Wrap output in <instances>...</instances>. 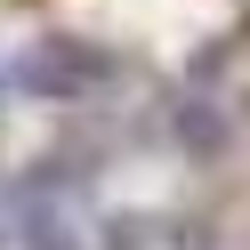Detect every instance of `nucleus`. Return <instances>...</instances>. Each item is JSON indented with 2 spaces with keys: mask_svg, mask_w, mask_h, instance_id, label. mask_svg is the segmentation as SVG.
<instances>
[{
  "mask_svg": "<svg viewBox=\"0 0 250 250\" xmlns=\"http://www.w3.org/2000/svg\"><path fill=\"white\" fill-rule=\"evenodd\" d=\"M105 73H113V65H105L97 49L49 41V49H33V57L17 65V81H24V89H41V97H81V89H89V81H105Z\"/></svg>",
  "mask_w": 250,
  "mask_h": 250,
  "instance_id": "f257e3e1",
  "label": "nucleus"
}]
</instances>
